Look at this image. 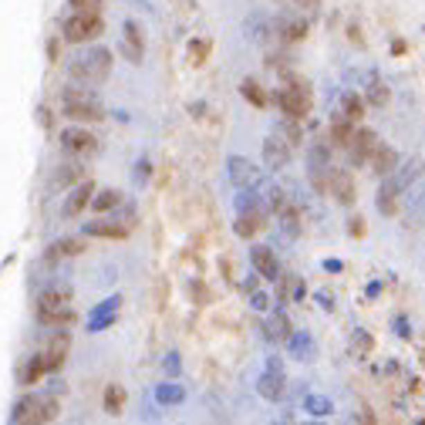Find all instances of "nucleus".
Segmentation results:
<instances>
[{"label": "nucleus", "instance_id": "20", "mask_svg": "<svg viewBox=\"0 0 425 425\" xmlns=\"http://www.w3.org/2000/svg\"><path fill=\"white\" fill-rule=\"evenodd\" d=\"M266 216L264 210H250V212H239L237 216V223H233V233H237L239 239H253L260 230H264L266 223H264Z\"/></svg>", "mask_w": 425, "mask_h": 425}, {"label": "nucleus", "instance_id": "29", "mask_svg": "<svg viewBox=\"0 0 425 425\" xmlns=\"http://www.w3.org/2000/svg\"><path fill=\"white\" fill-rule=\"evenodd\" d=\"M91 206H95V212L118 210V206H122V192H118V189H102V192L91 196Z\"/></svg>", "mask_w": 425, "mask_h": 425}, {"label": "nucleus", "instance_id": "36", "mask_svg": "<svg viewBox=\"0 0 425 425\" xmlns=\"http://www.w3.org/2000/svg\"><path fill=\"white\" fill-rule=\"evenodd\" d=\"M54 419H57V399H44L41 412H37V422H54Z\"/></svg>", "mask_w": 425, "mask_h": 425}, {"label": "nucleus", "instance_id": "3", "mask_svg": "<svg viewBox=\"0 0 425 425\" xmlns=\"http://www.w3.org/2000/svg\"><path fill=\"white\" fill-rule=\"evenodd\" d=\"M68 75H71V81L88 84V88L102 84L111 75V51L108 48H95L91 54H81V57H75L68 64Z\"/></svg>", "mask_w": 425, "mask_h": 425}, {"label": "nucleus", "instance_id": "12", "mask_svg": "<svg viewBox=\"0 0 425 425\" xmlns=\"http://www.w3.org/2000/svg\"><path fill=\"white\" fill-rule=\"evenodd\" d=\"M270 24H273V37H277V41H284V44H297V41H304V37H307V21H304V17L280 14V17H273Z\"/></svg>", "mask_w": 425, "mask_h": 425}, {"label": "nucleus", "instance_id": "23", "mask_svg": "<svg viewBox=\"0 0 425 425\" xmlns=\"http://www.w3.org/2000/svg\"><path fill=\"white\" fill-rule=\"evenodd\" d=\"M44 374H48V365H44V354L37 351L34 358H27L24 372H21V385H24V388H34V385H37Z\"/></svg>", "mask_w": 425, "mask_h": 425}, {"label": "nucleus", "instance_id": "18", "mask_svg": "<svg viewBox=\"0 0 425 425\" xmlns=\"http://www.w3.org/2000/svg\"><path fill=\"white\" fill-rule=\"evenodd\" d=\"M132 233L122 219H91L84 223V237H102V239H125Z\"/></svg>", "mask_w": 425, "mask_h": 425}, {"label": "nucleus", "instance_id": "4", "mask_svg": "<svg viewBox=\"0 0 425 425\" xmlns=\"http://www.w3.org/2000/svg\"><path fill=\"white\" fill-rule=\"evenodd\" d=\"M102 30H105L102 14H84V10H75L71 17H64V21H61V41H64V44H84V41L102 37Z\"/></svg>", "mask_w": 425, "mask_h": 425}, {"label": "nucleus", "instance_id": "19", "mask_svg": "<svg viewBox=\"0 0 425 425\" xmlns=\"http://www.w3.org/2000/svg\"><path fill=\"white\" fill-rule=\"evenodd\" d=\"M354 122L345 118L341 111L338 115H331V125H327V142H331V149H347V142H351V135H354Z\"/></svg>", "mask_w": 425, "mask_h": 425}, {"label": "nucleus", "instance_id": "10", "mask_svg": "<svg viewBox=\"0 0 425 425\" xmlns=\"http://www.w3.org/2000/svg\"><path fill=\"white\" fill-rule=\"evenodd\" d=\"M61 149L68 156H95L98 152V135H91L88 129H64L61 132Z\"/></svg>", "mask_w": 425, "mask_h": 425}, {"label": "nucleus", "instance_id": "33", "mask_svg": "<svg viewBox=\"0 0 425 425\" xmlns=\"http://www.w3.org/2000/svg\"><path fill=\"white\" fill-rule=\"evenodd\" d=\"M81 179H84V169H81V165H61V172L54 176L57 186H75Z\"/></svg>", "mask_w": 425, "mask_h": 425}, {"label": "nucleus", "instance_id": "1", "mask_svg": "<svg viewBox=\"0 0 425 425\" xmlns=\"http://www.w3.org/2000/svg\"><path fill=\"white\" fill-rule=\"evenodd\" d=\"M273 102H277V108H280L287 118L304 122V118L311 115V108H314V95H311V84L304 78L284 71V84L273 91Z\"/></svg>", "mask_w": 425, "mask_h": 425}, {"label": "nucleus", "instance_id": "37", "mask_svg": "<svg viewBox=\"0 0 425 425\" xmlns=\"http://www.w3.org/2000/svg\"><path fill=\"white\" fill-rule=\"evenodd\" d=\"M159 401H162V405L183 401V388H176V385H162V388H159Z\"/></svg>", "mask_w": 425, "mask_h": 425}, {"label": "nucleus", "instance_id": "26", "mask_svg": "<svg viewBox=\"0 0 425 425\" xmlns=\"http://www.w3.org/2000/svg\"><path fill=\"white\" fill-rule=\"evenodd\" d=\"M210 51H212V41H206V37H196V41H189L186 61L192 64V68H203V64L210 61Z\"/></svg>", "mask_w": 425, "mask_h": 425}, {"label": "nucleus", "instance_id": "39", "mask_svg": "<svg viewBox=\"0 0 425 425\" xmlns=\"http://www.w3.org/2000/svg\"><path fill=\"white\" fill-rule=\"evenodd\" d=\"M165 300H169V280H165V277H159V280H156V311H162V307H165Z\"/></svg>", "mask_w": 425, "mask_h": 425}, {"label": "nucleus", "instance_id": "30", "mask_svg": "<svg viewBox=\"0 0 425 425\" xmlns=\"http://www.w3.org/2000/svg\"><path fill=\"white\" fill-rule=\"evenodd\" d=\"M388 98H392L388 84H385V81L378 78V75H372V78H368V105L385 108V105H388Z\"/></svg>", "mask_w": 425, "mask_h": 425}, {"label": "nucleus", "instance_id": "40", "mask_svg": "<svg viewBox=\"0 0 425 425\" xmlns=\"http://www.w3.org/2000/svg\"><path fill=\"white\" fill-rule=\"evenodd\" d=\"M347 233H351L354 239H361V237H365V233H368L365 219H361V216H351V219H347Z\"/></svg>", "mask_w": 425, "mask_h": 425}, {"label": "nucleus", "instance_id": "22", "mask_svg": "<svg viewBox=\"0 0 425 425\" xmlns=\"http://www.w3.org/2000/svg\"><path fill=\"white\" fill-rule=\"evenodd\" d=\"M239 95H243V98H246L253 108H266V105H270V95L264 91V84H260L257 78H243V81H239Z\"/></svg>", "mask_w": 425, "mask_h": 425}, {"label": "nucleus", "instance_id": "27", "mask_svg": "<svg viewBox=\"0 0 425 425\" xmlns=\"http://www.w3.org/2000/svg\"><path fill=\"white\" fill-rule=\"evenodd\" d=\"M341 115L351 118V122L358 125V122L365 118V98H361V95H354V91H345V95H341Z\"/></svg>", "mask_w": 425, "mask_h": 425}, {"label": "nucleus", "instance_id": "43", "mask_svg": "<svg viewBox=\"0 0 425 425\" xmlns=\"http://www.w3.org/2000/svg\"><path fill=\"white\" fill-rule=\"evenodd\" d=\"M219 270H223V277H226V280L233 284V264H230L226 257H219Z\"/></svg>", "mask_w": 425, "mask_h": 425}, {"label": "nucleus", "instance_id": "9", "mask_svg": "<svg viewBox=\"0 0 425 425\" xmlns=\"http://www.w3.org/2000/svg\"><path fill=\"white\" fill-rule=\"evenodd\" d=\"M68 351H71V334H68V327H61V331H54L48 347L41 351L44 354V365H48V374L61 372L64 368V361H68Z\"/></svg>", "mask_w": 425, "mask_h": 425}, {"label": "nucleus", "instance_id": "31", "mask_svg": "<svg viewBox=\"0 0 425 425\" xmlns=\"http://www.w3.org/2000/svg\"><path fill=\"white\" fill-rule=\"evenodd\" d=\"M374 351V338L368 331H354V338H351V354L358 358V361H365V358H372Z\"/></svg>", "mask_w": 425, "mask_h": 425}, {"label": "nucleus", "instance_id": "16", "mask_svg": "<svg viewBox=\"0 0 425 425\" xmlns=\"http://www.w3.org/2000/svg\"><path fill=\"white\" fill-rule=\"evenodd\" d=\"M401 162L399 149L395 145H385V142H378V149L372 152V159H368V165H372V172L378 176V179H385V176H392L395 172V165Z\"/></svg>", "mask_w": 425, "mask_h": 425}, {"label": "nucleus", "instance_id": "7", "mask_svg": "<svg viewBox=\"0 0 425 425\" xmlns=\"http://www.w3.org/2000/svg\"><path fill=\"white\" fill-rule=\"evenodd\" d=\"M291 156H293V145L280 132H273V135H266L264 138V165L270 169V172L287 169V165H291Z\"/></svg>", "mask_w": 425, "mask_h": 425}, {"label": "nucleus", "instance_id": "2", "mask_svg": "<svg viewBox=\"0 0 425 425\" xmlns=\"http://www.w3.org/2000/svg\"><path fill=\"white\" fill-rule=\"evenodd\" d=\"M37 320L44 327H71L75 324V311H71V291L64 287H51L37 297V307H34Z\"/></svg>", "mask_w": 425, "mask_h": 425}, {"label": "nucleus", "instance_id": "13", "mask_svg": "<svg viewBox=\"0 0 425 425\" xmlns=\"http://www.w3.org/2000/svg\"><path fill=\"white\" fill-rule=\"evenodd\" d=\"M91 196H95V183L91 179H81L78 186L71 189V196L64 199V206H61V216L64 219H78L84 206H91Z\"/></svg>", "mask_w": 425, "mask_h": 425}, {"label": "nucleus", "instance_id": "46", "mask_svg": "<svg viewBox=\"0 0 425 425\" xmlns=\"http://www.w3.org/2000/svg\"><path fill=\"white\" fill-rule=\"evenodd\" d=\"M293 3H300V7H314L318 0H293Z\"/></svg>", "mask_w": 425, "mask_h": 425}, {"label": "nucleus", "instance_id": "45", "mask_svg": "<svg viewBox=\"0 0 425 425\" xmlns=\"http://www.w3.org/2000/svg\"><path fill=\"white\" fill-rule=\"evenodd\" d=\"M48 57H51V61H57V41H51V44H48Z\"/></svg>", "mask_w": 425, "mask_h": 425}, {"label": "nucleus", "instance_id": "6", "mask_svg": "<svg viewBox=\"0 0 425 425\" xmlns=\"http://www.w3.org/2000/svg\"><path fill=\"white\" fill-rule=\"evenodd\" d=\"M378 149V132L374 129H365V125H358L354 135H351V142H347V159L354 169H361V165H368L372 159V152Z\"/></svg>", "mask_w": 425, "mask_h": 425}, {"label": "nucleus", "instance_id": "41", "mask_svg": "<svg viewBox=\"0 0 425 425\" xmlns=\"http://www.w3.org/2000/svg\"><path fill=\"white\" fill-rule=\"evenodd\" d=\"M307 408H311L314 415H327V412H331V401H324V399H307Z\"/></svg>", "mask_w": 425, "mask_h": 425}, {"label": "nucleus", "instance_id": "42", "mask_svg": "<svg viewBox=\"0 0 425 425\" xmlns=\"http://www.w3.org/2000/svg\"><path fill=\"white\" fill-rule=\"evenodd\" d=\"M347 41H351L354 48H365V37H361V27L358 24H347Z\"/></svg>", "mask_w": 425, "mask_h": 425}, {"label": "nucleus", "instance_id": "35", "mask_svg": "<svg viewBox=\"0 0 425 425\" xmlns=\"http://www.w3.org/2000/svg\"><path fill=\"white\" fill-rule=\"evenodd\" d=\"M405 392L412 395L415 405H425V381L422 378H408V381H405Z\"/></svg>", "mask_w": 425, "mask_h": 425}, {"label": "nucleus", "instance_id": "5", "mask_svg": "<svg viewBox=\"0 0 425 425\" xmlns=\"http://www.w3.org/2000/svg\"><path fill=\"white\" fill-rule=\"evenodd\" d=\"M327 196H334V203H338V206H354V199H358L354 176H351L347 169L331 165V169H327Z\"/></svg>", "mask_w": 425, "mask_h": 425}, {"label": "nucleus", "instance_id": "44", "mask_svg": "<svg viewBox=\"0 0 425 425\" xmlns=\"http://www.w3.org/2000/svg\"><path fill=\"white\" fill-rule=\"evenodd\" d=\"M253 307H257V311H264V307H266V297H264V293L253 291Z\"/></svg>", "mask_w": 425, "mask_h": 425}, {"label": "nucleus", "instance_id": "38", "mask_svg": "<svg viewBox=\"0 0 425 425\" xmlns=\"http://www.w3.org/2000/svg\"><path fill=\"white\" fill-rule=\"evenodd\" d=\"M71 10H84V14H98L102 10V0H68Z\"/></svg>", "mask_w": 425, "mask_h": 425}, {"label": "nucleus", "instance_id": "14", "mask_svg": "<svg viewBox=\"0 0 425 425\" xmlns=\"http://www.w3.org/2000/svg\"><path fill=\"white\" fill-rule=\"evenodd\" d=\"M61 115L64 118H71V122H105V108L98 105V102H61Z\"/></svg>", "mask_w": 425, "mask_h": 425}, {"label": "nucleus", "instance_id": "34", "mask_svg": "<svg viewBox=\"0 0 425 425\" xmlns=\"http://www.w3.org/2000/svg\"><path fill=\"white\" fill-rule=\"evenodd\" d=\"M189 297H192V300H199V304H210L212 300V293L206 291V284H203L199 277H192V280H189Z\"/></svg>", "mask_w": 425, "mask_h": 425}, {"label": "nucleus", "instance_id": "21", "mask_svg": "<svg viewBox=\"0 0 425 425\" xmlns=\"http://www.w3.org/2000/svg\"><path fill=\"white\" fill-rule=\"evenodd\" d=\"M84 253V239L78 237H64V239H54L51 246H48V253H44V260H64V257H78Z\"/></svg>", "mask_w": 425, "mask_h": 425}, {"label": "nucleus", "instance_id": "15", "mask_svg": "<svg viewBox=\"0 0 425 425\" xmlns=\"http://www.w3.org/2000/svg\"><path fill=\"white\" fill-rule=\"evenodd\" d=\"M226 169H230V183L237 189H253L257 179H260V172L253 169V162L243 159V156H230V159H226Z\"/></svg>", "mask_w": 425, "mask_h": 425}, {"label": "nucleus", "instance_id": "32", "mask_svg": "<svg viewBox=\"0 0 425 425\" xmlns=\"http://www.w3.org/2000/svg\"><path fill=\"white\" fill-rule=\"evenodd\" d=\"M277 132L284 135L291 145H300V142H304V129H300V122H297V118H287V115H284V122H280V129H277Z\"/></svg>", "mask_w": 425, "mask_h": 425}, {"label": "nucleus", "instance_id": "8", "mask_svg": "<svg viewBox=\"0 0 425 425\" xmlns=\"http://www.w3.org/2000/svg\"><path fill=\"white\" fill-rule=\"evenodd\" d=\"M118 54H122L129 64H142V57H145V34H142V27L135 24V21H125V27H122Z\"/></svg>", "mask_w": 425, "mask_h": 425}, {"label": "nucleus", "instance_id": "28", "mask_svg": "<svg viewBox=\"0 0 425 425\" xmlns=\"http://www.w3.org/2000/svg\"><path fill=\"white\" fill-rule=\"evenodd\" d=\"M122 408H125V388L111 381V385L105 388V415L115 419V415H122Z\"/></svg>", "mask_w": 425, "mask_h": 425}, {"label": "nucleus", "instance_id": "25", "mask_svg": "<svg viewBox=\"0 0 425 425\" xmlns=\"http://www.w3.org/2000/svg\"><path fill=\"white\" fill-rule=\"evenodd\" d=\"M293 331H291V320H287V314L284 311H277L273 318L266 320V341H287Z\"/></svg>", "mask_w": 425, "mask_h": 425}, {"label": "nucleus", "instance_id": "24", "mask_svg": "<svg viewBox=\"0 0 425 425\" xmlns=\"http://www.w3.org/2000/svg\"><path fill=\"white\" fill-rule=\"evenodd\" d=\"M37 412H41V401L34 399V395H27L14 405V412H10V422H37Z\"/></svg>", "mask_w": 425, "mask_h": 425}, {"label": "nucleus", "instance_id": "17", "mask_svg": "<svg viewBox=\"0 0 425 425\" xmlns=\"http://www.w3.org/2000/svg\"><path fill=\"white\" fill-rule=\"evenodd\" d=\"M250 264L257 270V277H264V280H277V277H280V264H277L273 250L264 246V243H257V246L250 250Z\"/></svg>", "mask_w": 425, "mask_h": 425}, {"label": "nucleus", "instance_id": "11", "mask_svg": "<svg viewBox=\"0 0 425 425\" xmlns=\"http://www.w3.org/2000/svg\"><path fill=\"white\" fill-rule=\"evenodd\" d=\"M284 385H287V378H284V365H280L277 358H270L266 372L260 374V381H257V392H260L266 401H280L284 399Z\"/></svg>", "mask_w": 425, "mask_h": 425}]
</instances>
